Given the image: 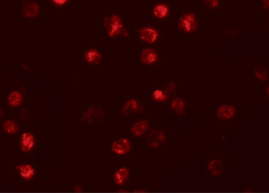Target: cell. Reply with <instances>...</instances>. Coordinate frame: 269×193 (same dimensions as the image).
Listing matches in <instances>:
<instances>
[{
    "label": "cell",
    "mask_w": 269,
    "mask_h": 193,
    "mask_svg": "<svg viewBox=\"0 0 269 193\" xmlns=\"http://www.w3.org/2000/svg\"><path fill=\"white\" fill-rule=\"evenodd\" d=\"M104 25L111 36L114 37L120 34L126 36L128 34L125 30L121 19L117 15L113 14L109 18L106 17Z\"/></svg>",
    "instance_id": "6da1fadb"
},
{
    "label": "cell",
    "mask_w": 269,
    "mask_h": 193,
    "mask_svg": "<svg viewBox=\"0 0 269 193\" xmlns=\"http://www.w3.org/2000/svg\"><path fill=\"white\" fill-rule=\"evenodd\" d=\"M178 27L187 33L195 31L197 28V23L195 15L191 13L185 14L179 19Z\"/></svg>",
    "instance_id": "7a4b0ae2"
},
{
    "label": "cell",
    "mask_w": 269,
    "mask_h": 193,
    "mask_svg": "<svg viewBox=\"0 0 269 193\" xmlns=\"http://www.w3.org/2000/svg\"><path fill=\"white\" fill-rule=\"evenodd\" d=\"M146 139L148 146L155 148L158 147L164 142L165 140V136L161 130L153 129L148 133Z\"/></svg>",
    "instance_id": "3957f363"
},
{
    "label": "cell",
    "mask_w": 269,
    "mask_h": 193,
    "mask_svg": "<svg viewBox=\"0 0 269 193\" xmlns=\"http://www.w3.org/2000/svg\"><path fill=\"white\" fill-rule=\"evenodd\" d=\"M129 141L126 138H122L115 141L112 146V151L119 155L128 153L131 149Z\"/></svg>",
    "instance_id": "277c9868"
},
{
    "label": "cell",
    "mask_w": 269,
    "mask_h": 193,
    "mask_svg": "<svg viewBox=\"0 0 269 193\" xmlns=\"http://www.w3.org/2000/svg\"><path fill=\"white\" fill-rule=\"evenodd\" d=\"M140 38L143 41L149 43L154 42L158 38V31L150 27H145L139 30Z\"/></svg>",
    "instance_id": "5b68a950"
},
{
    "label": "cell",
    "mask_w": 269,
    "mask_h": 193,
    "mask_svg": "<svg viewBox=\"0 0 269 193\" xmlns=\"http://www.w3.org/2000/svg\"><path fill=\"white\" fill-rule=\"evenodd\" d=\"M236 111L235 107L227 105H221L218 108L216 114L220 119L224 120L230 119L234 116Z\"/></svg>",
    "instance_id": "8992f818"
},
{
    "label": "cell",
    "mask_w": 269,
    "mask_h": 193,
    "mask_svg": "<svg viewBox=\"0 0 269 193\" xmlns=\"http://www.w3.org/2000/svg\"><path fill=\"white\" fill-rule=\"evenodd\" d=\"M149 124V121L143 119L137 121L132 126L131 132L135 136H141L148 129Z\"/></svg>",
    "instance_id": "52a82bcc"
},
{
    "label": "cell",
    "mask_w": 269,
    "mask_h": 193,
    "mask_svg": "<svg viewBox=\"0 0 269 193\" xmlns=\"http://www.w3.org/2000/svg\"><path fill=\"white\" fill-rule=\"evenodd\" d=\"M139 108L137 101L134 98L128 99L123 105L121 111L125 115L129 116L137 112Z\"/></svg>",
    "instance_id": "ba28073f"
},
{
    "label": "cell",
    "mask_w": 269,
    "mask_h": 193,
    "mask_svg": "<svg viewBox=\"0 0 269 193\" xmlns=\"http://www.w3.org/2000/svg\"><path fill=\"white\" fill-rule=\"evenodd\" d=\"M158 56L157 53L153 49L147 48L143 50L141 53L142 62L147 65H151L157 60Z\"/></svg>",
    "instance_id": "9c48e42d"
},
{
    "label": "cell",
    "mask_w": 269,
    "mask_h": 193,
    "mask_svg": "<svg viewBox=\"0 0 269 193\" xmlns=\"http://www.w3.org/2000/svg\"><path fill=\"white\" fill-rule=\"evenodd\" d=\"M20 144L22 151L25 152L30 151L34 144V139L33 136L29 133H23L21 137Z\"/></svg>",
    "instance_id": "30bf717a"
},
{
    "label": "cell",
    "mask_w": 269,
    "mask_h": 193,
    "mask_svg": "<svg viewBox=\"0 0 269 193\" xmlns=\"http://www.w3.org/2000/svg\"><path fill=\"white\" fill-rule=\"evenodd\" d=\"M129 171L125 167L120 168L117 170L114 174V179L115 183L118 185H123L127 180Z\"/></svg>",
    "instance_id": "8fae6325"
},
{
    "label": "cell",
    "mask_w": 269,
    "mask_h": 193,
    "mask_svg": "<svg viewBox=\"0 0 269 193\" xmlns=\"http://www.w3.org/2000/svg\"><path fill=\"white\" fill-rule=\"evenodd\" d=\"M102 58L101 54L95 49H91L87 50L84 54L85 61L90 64H98Z\"/></svg>",
    "instance_id": "7c38bea8"
},
{
    "label": "cell",
    "mask_w": 269,
    "mask_h": 193,
    "mask_svg": "<svg viewBox=\"0 0 269 193\" xmlns=\"http://www.w3.org/2000/svg\"><path fill=\"white\" fill-rule=\"evenodd\" d=\"M169 9L168 5L163 3L156 5L153 9V13L156 17L163 19L167 16L169 14Z\"/></svg>",
    "instance_id": "4fadbf2b"
},
{
    "label": "cell",
    "mask_w": 269,
    "mask_h": 193,
    "mask_svg": "<svg viewBox=\"0 0 269 193\" xmlns=\"http://www.w3.org/2000/svg\"><path fill=\"white\" fill-rule=\"evenodd\" d=\"M39 7L36 2L28 3L23 8L22 12L27 17H33L36 16L39 12Z\"/></svg>",
    "instance_id": "5bb4252c"
},
{
    "label": "cell",
    "mask_w": 269,
    "mask_h": 193,
    "mask_svg": "<svg viewBox=\"0 0 269 193\" xmlns=\"http://www.w3.org/2000/svg\"><path fill=\"white\" fill-rule=\"evenodd\" d=\"M16 168L20 170L21 176L25 179H30L34 175V170L30 165L26 164L16 166Z\"/></svg>",
    "instance_id": "9a60e30c"
},
{
    "label": "cell",
    "mask_w": 269,
    "mask_h": 193,
    "mask_svg": "<svg viewBox=\"0 0 269 193\" xmlns=\"http://www.w3.org/2000/svg\"><path fill=\"white\" fill-rule=\"evenodd\" d=\"M9 105L12 107H16L20 105L23 100L22 96L21 93L14 91L12 92L8 97Z\"/></svg>",
    "instance_id": "2e32d148"
},
{
    "label": "cell",
    "mask_w": 269,
    "mask_h": 193,
    "mask_svg": "<svg viewBox=\"0 0 269 193\" xmlns=\"http://www.w3.org/2000/svg\"><path fill=\"white\" fill-rule=\"evenodd\" d=\"M3 128L6 132L9 134L15 133L19 130L17 123L15 121L10 120H7L4 122Z\"/></svg>",
    "instance_id": "e0dca14e"
},
{
    "label": "cell",
    "mask_w": 269,
    "mask_h": 193,
    "mask_svg": "<svg viewBox=\"0 0 269 193\" xmlns=\"http://www.w3.org/2000/svg\"><path fill=\"white\" fill-rule=\"evenodd\" d=\"M153 99L157 102H162L166 100L168 98L166 93L161 89H157L154 91L152 93Z\"/></svg>",
    "instance_id": "ac0fdd59"
},
{
    "label": "cell",
    "mask_w": 269,
    "mask_h": 193,
    "mask_svg": "<svg viewBox=\"0 0 269 193\" xmlns=\"http://www.w3.org/2000/svg\"><path fill=\"white\" fill-rule=\"evenodd\" d=\"M185 103L184 100L181 98L177 97L174 99L171 103L172 108L175 110L180 111L184 107Z\"/></svg>",
    "instance_id": "d6986e66"
},
{
    "label": "cell",
    "mask_w": 269,
    "mask_h": 193,
    "mask_svg": "<svg viewBox=\"0 0 269 193\" xmlns=\"http://www.w3.org/2000/svg\"><path fill=\"white\" fill-rule=\"evenodd\" d=\"M266 71L263 70L257 71L255 73L256 76L261 80H264L266 79L268 76V73Z\"/></svg>",
    "instance_id": "ffe728a7"
},
{
    "label": "cell",
    "mask_w": 269,
    "mask_h": 193,
    "mask_svg": "<svg viewBox=\"0 0 269 193\" xmlns=\"http://www.w3.org/2000/svg\"><path fill=\"white\" fill-rule=\"evenodd\" d=\"M205 1L206 4L213 7L217 6L218 4V0H206Z\"/></svg>",
    "instance_id": "44dd1931"
},
{
    "label": "cell",
    "mask_w": 269,
    "mask_h": 193,
    "mask_svg": "<svg viewBox=\"0 0 269 193\" xmlns=\"http://www.w3.org/2000/svg\"><path fill=\"white\" fill-rule=\"evenodd\" d=\"M67 0H52V1L55 4L58 6H61L64 5L67 1Z\"/></svg>",
    "instance_id": "7402d4cb"
},
{
    "label": "cell",
    "mask_w": 269,
    "mask_h": 193,
    "mask_svg": "<svg viewBox=\"0 0 269 193\" xmlns=\"http://www.w3.org/2000/svg\"><path fill=\"white\" fill-rule=\"evenodd\" d=\"M74 189V191L77 192H80L81 191V187L80 186H75Z\"/></svg>",
    "instance_id": "603a6c76"
},
{
    "label": "cell",
    "mask_w": 269,
    "mask_h": 193,
    "mask_svg": "<svg viewBox=\"0 0 269 193\" xmlns=\"http://www.w3.org/2000/svg\"><path fill=\"white\" fill-rule=\"evenodd\" d=\"M136 190L134 191L135 192H145L144 191H142V190Z\"/></svg>",
    "instance_id": "cb8c5ba5"
},
{
    "label": "cell",
    "mask_w": 269,
    "mask_h": 193,
    "mask_svg": "<svg viewBox=\"0 0 269 193\" xmlns=\"http://www.w3.org/2000/svg\"><path fill=\"white\" fill-rule=\"evenodd\" d=\"M119 192H128L127 191H125L124 190H121L120 191V190Z\"/></svg>",
    "instance_id": "d4e9b609"
}]
</instances>
